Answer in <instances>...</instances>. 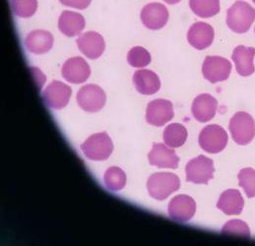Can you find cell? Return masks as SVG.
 <instances>
[{
    "label": "cell",
    "instance_id": "1",
    "mask_svg": "<svg viewBox=\"0 0 255 246\" xmlns=\"http://www.w3.org/2000/svg\"><path fill=\"white\" fill-rule=\"evenodd\" d=\"M255 21V8L246 1H236L227 12V25L234 33H247Z\"/></svg>",
    "mask_w": 255,
    "mask_h": 246
},
{
    "label": "cell",
    "instance_id": "2",
    "mask_svg": "<svg viewBox=\"0 0 255 246\" xmlns=\"http://www.w3.org/2000/svg\"><path fill=\"white\" fill-rule=\"evenodd\" d=\"M180 187L179 177L170 172H157L152 174L147 181V189L150 196L156 200H166L170 194Z\"/></svg>",
    "mask_w": 255,
    "mask_h": 246
},
{
    "label": "cell",
    "instance_id": "3",
    "mask_svg": "<svg viewBox=\"0 0 255 246\" xmlns=\"http://www.w3.org/2000/svg\"><path fill=\"white\" fill-rule=\"evenodd\" d=\"M229 129L233 140L239 145L246 146L255 139V120L246 112H239L231 119Z\"/></svg>",
    "mask_w": 255,
    "mask_h": 246
},
{
    "label": "cell",
    "instance_id": "4",
    "mask_svg": "<svg viewBox=\"0 0 255 246\" xmlns=\"http://www.w3.org/2000/svg\"><path fill=\"white\" fill-rule=\"evenodd\" d=\"M81 150L91 161H105L112 155L114 144L111 137L102 132L90 136L81 145Z\"/></svg>",
    "mask_w": 255,
    "mask_h": 246
},
{
    "label": "cell",
    "instance_id": "5",
    "mask_svg": "<svg viewBox=\"0 0 255 246\" xmlns=\"http://www.w3.org/2000/svg\"><path fill=\"white\" fill-rule=\"evenodd\" d=\"M198 142L202 150L210 154L221 153L228 144L227 131L220 125L211 124L205 126L198 137Z\"/></svg>",
    "mask_w": 255,
    "mask_h": 246
},
{
    "label": "cell",
    "instance_id": "6",
    "mask_svg": "<svg viewBox=\"0 0 255 246\" xmlns=\"http://www.w3.org/2000/svg\"><path fill=\"white\" fill-rule=\"evenodd\" d=\"M214 162L206 156L200 155L186 164V181L195 184H208L214 177Z\"/></svg>",
    "mask_w": 255,
    "mask_h": 246
},
{
    "label": "cell",
    "instance_id": "7",
    "mask_svg": "<svg viewBox=\"0 0 255 246\" xmlns=\"http://www.w3.org/2000/svg\"><path fill=\"white\" fill-rule=\"evenodd\" d=\"M76 100L83 111L88 113H97L105 107L107 96L100 86L88 84L78 91Z\"/></svg>",
    "mask_w": 255,
    "mask_h": 246
},
{
    "label": "cell",
    "instance_id": "8",
    "mask_svg": "<svg viewBox=\"0 0 255 246\" xmlns=\"http://www.w3.org/2000/svg\"><path fill=\"white\" fill-rule=\"evenodd\" d=\"M232 72V63L221 56H207L202 65V74L206 80L215 83L226 81Z\"/></svg>",
    "mask_w": 255,
    "mask_h": 246
},
{
    "label": "cell",
    "instance_id": "9",
    "mask_svg": "<svg viewBox=\"0 0 255 246\" xmlns=\"http://www.w3.org/2000/svg\"><path fill=\"white\" fill-rule=\"evenodd\" d=\"M71 88L60 81H52L43 92V102L49 109L61 110L65 108L71 98Z\"/></svg>",
    "mask_w": 255,
    "mask_h": 246
},
{
    "label": "cell",
    "instance_id": "10",
    "mask_svg": "<svg viewBox=\"0 0 255 246\" xmlns=\"http://www.w3.org/2000/svg\"><path fill=\"white\" fill-rule=\"evenodd\" d=\"M141 21L143 25L153 31L164 28L169 21V10L161 3H149L145 5L141 11Z\"/></svg>",
    "mask_w": 255,
    "mask_h": 246
},
{
    "label": "cell",
    "instance_id": "11",
    "mask_svg": "<svg viewBox=\"0 0 255 246\" xmlns=\"http://www.w3.org/2000/svg\"><path fill=\"white\" fill-rule=\"evenodd\" d=\"M174 117L173 106L168 100L157 99L150 102L146 110V122L156 127H161Z\"/></svg>",
    "mask_w": 255,
    "mask_h": 246
},
{
    "label": "cell",
    "instance_id": "12",
    "mask_svg": "<svg viewBox=\"0 0 255 246\" xmlns=\"http://www.w3.org/2000/svg\"><path fill=\"white\" fill-rule=\"evenodd\" d=\"M168 211L172 220L179 223H186L195 215L196 203L192 197L180 194L170 200Z\"/></svg>",
    "mask_w": 255,
    "mask_h": 246
},
{
    "label": "cell",
    "instance_id": "13",
    "mask_svg": "<svg viewBox=\"0 0 255 246\" xmlns=\"http://www.w3.org/2000/svg\"><path fill=\"white\" fill-rule=\"evenodd\" d=\"M61 74L67 82L81 84L86 82L90 77L91 68L82 57H71L62 65Z\"/></svg>",
    "mask_w": 255,
    "mask_h": 246
},
{
    "label": "cell",
    "instance_id": "14",
    "mask_svg": "<svg viewBox=\"0 0 255 246\" xmlns=\"http://www.w3.org/2000/svg\"><path fill=\"white\" fill-rule=\"evenodd\" d=\"M148 160L151 165L161 168L175 169L178 166L179 158L172 148L162 143H155L148 154Z\"/></svg>",
    "mask_w": 255,
    "mask_h": 246
},
{
    "label": "cell",
    "instance_id": "15",
    "mask_svg": "<svg viewBox=\"0 0 255 246\" xmlns=\"http://www.w3.org/2000/svg\"><path fill=\"white\" fill-rule=\"evenodd\" d=\"M214 38L215 32L212 26L204 22H196L189 28L187 33L189 44L198 50L209 47L213 43Z\"/></svg>",
    "mask_w": 255,
    "mask_h": 246
},
{
    "label": "cell",
    "instance_id": "16",
    "mask_svg": "<svg viewBox=\"0 0 255 246\" xmlns=\"http://www.w3.org/2000/svg\"><path fill=\"white\" fill-rule=\"evenodd\" d=\"M218 109L217 100L209 94L197 96L191 107V113L194 119L199 123H208L214 119Z\"/></svg>",
    "mask_w": 255,
    "mask_h": 246
},
{
    "label": "cell",
    "instance_id": "17",
    "mask_svg": "<svg viewBox=\"0 0 255 246\" xmlns=\"http://www.w3.org/2000/svg\"><path fill=\"white\" fill-rule=\"evenodd\" d=\"M255 47L239 45L234 49L232 59L236 65V69L239 75L248 77L255 73Z\"/></svg>",
    "mask_w": 255,
    "mask_h": 246
},
{
    "label": "cell",
    "instance_id": "18",
    "mask_svg": "<svg viewBox=\"0 0 255 246\" xmlns=\"http://www.w3.org/2000/svg\"><path fill=\"white\" fill-rule=\"evenodd\" d=\"M76 42L79 50L90 59L99 58L106 48L104 38L96 32H87L81 35Z\"/></svg>",
    "mask_w": 255,
    "mask_h": 246
},
{
    "label": "cell",
    "instance_id": "19",
    "mask_svg": "<svg viewBox=\"0 0 255 246\" xmlns=\"http://www.w3.org/2000/svg\"><path fill=\"white\" fill-rule=\"evenodd\" d=\"M133 83L135 89L142 95L151 96L161 89V80L159 76L148 69H141L134 73Z\"/></svg>",
    "mask_w": 255,
    "mask_h": 246
},
{
    "label": "cell",
    "instance_id": "20",
    "mask_svg": "<svg viewBox=\"0 0 255 246\" xmlns=\"http://www.w3.org/2000/svg\"><path fill=\"white\" fill-rule=\"evenodd\" d=\"M85 28L84 17L73 11H63L58 19V29L66 37L73 38L81 34Z\"/></svg>",
    "mask_w": 255,
    "mask_h": 246
},
{
    "label": "cell",
    "instance_id": "21",
    "mask_svg": "<svg viewBox=\"0 0 255 246\" xmlns=\"http://www.w3.org/2000/svg\"><path fill=\"white\" fill-rule=\"evenodd\" d=\"M244 206L245 200L237 189H228L223 192L217 203V208L228 216L242 214Z\"/></svg>",
    "mask_w": 255,
    "mask_h": 246
},
{
    "label": "cell",
    "instance_id": "22",
    "mask_svg": "<svg viewBox=\"0 0 255 246\" xmlns=\"http://www.w3.org/2000/svg\"><path fill=\"white\" fill-rule=\"evenodd\" d=\"M25 45L30 52L43 54L51 49L53 45V37L47 31L35 30L27 35Z\"/></svg>",
    "mask_w": 255,
    "mask_h": 246
},
{
    "label": "cell",
    "instance_id": "23",
    "mask_svg": "<svg viewBox=\"0 0 255 246\" xmlns=\"http://www.w3.org/2000/svg\"><path fill=\"white\" fill-rule=\"evenodd\" d=\"M187 129L180 123H171L164 131V142L170 148H179L184 145L187 139Z\"/></svg>",
    "mask_w": 255,
    "mask_h": 246
},
{
    "label": "cell",
    "instance_id": "24",
    "mask_svg": "<svg viewBox=\"0 0 255 246\" xmlns=\"http://www.w3.org/2000/svg\"><path fill=\"white\" fill-rule=\"evenodd\" d=\"M189 6L201 18H211L220 12V0H189Z\"/></svg>",
    "mask_w": 255,
    "mask_h": 246
},
{
    "label": "cell",
    "instance_id": "25",
    "mask_svg": "<svg viewBox=\"0 0 255 246\" xmlns=\"http://www.w3.org/2000/svg\"><path fill=\"white\" fill-rule=\"evenodd\" d=\"M104 180L106 186L111 191H121L127 184V174L122 168L118 166H111L107 169Z\"/></svg>",
    "mask_w": 255,
    "mask_h": 246
},
{
    "label": "cell",
    "instance_id": "26",
    "mask_svg": "<svg viewBox=\"0 0 255 246\" xmlns=\"http://www.w3.org/2000/svg\"><path fill=\"white\" fill-rule=\"evenodd\" d=\"M222 234L226 236H232L242 239L251 238V230L247 223L242 220L229 221L222 229Z\"/></svg>",
    "mask_w": 255,
    "mask_h": 246
},
{
    "label": "cell",
    "instance_id": "27",
    "mask_svg": "<svg viewBox=\"0 0 255 246\" xmlns=\"http://www.w3.org/2000/svg\"><path fill=\"white\" fill-rule=\"evenodd\" d=\"M150 52L142 46H134L128 53V63L135 68L146 67L151 63Z\"/></svg>",
    "mask_w": 255,
    "mask_h": 246
},
{
    "label": "cell",
    "instance_id": "28",
    "mask_svg": "<svg viewBox=\"0 0 255 246\" xmlns=\"http://www.w3.org/2000/svg\"><path fill=\"white\" fill-rule=\"evenodd\" d=\"M11 9L17 17L30 18L38 9V0H11Z\"/></svg>",
    "mask_w": 255,
    "mask_h": 246
},
{
    "label": "cell",
    "instance_id": "29",
    "mask_svg": "<svg viewBox=\"0 0 255 246\" xmlns=\"http://www.w3.org/2000/svg\"><path fill=\"white\" fill-rule=\"evenodd\" d=\"M239 185L245 190L248 198L255 197V169L252 167L243 168L239 174Z\"/></svg>",
    "mask_w": 255,
    "mask_h": 246
},
{
    "label": "cell",
    "instance_id": "30",
    "mask_svg": "<svg viewBox=\"0 0 255 246\" xmlns=\"http://www.w3.org/2000/svg\"><path fill=\"white\" fill-rule=\"evenodd\" d=\"M61 4L67 6V7H72L76 8L79 10H83L88 8V6L91 4L92 0H59Z\"/></svg>",
    "mask_w": 255,
    "mask_h": 246
},
{
    "label": "cell",
    "instance_id": "31",
    "mask_svg": "<svg viewBox=\"0 0 255 246\" xmlns=\"http://www.w3.org/2000/svg\"><path fill=\"white\" fill-rule=\"evenodd\" d=\"M166 3H168V4H170V5H173V4H176V3H178V2H180L181 0H164Z\"/></svg>",
    "mask_w": 255,
    "mask_h": 246
},
{
    "label": "cell",
    "instance_id": "32",
    "mask_svg": "<svg viewBox=\"0 0 255 246\" xmlns=\"http://www.w3.org/2000/svg\"><path fill=\"white\" fill-rule=\"evenodd\" d=\"M253 1H254V2H255V0H253Z\"/></svg>",
    "mask_w": 255,
    "mask_h": 246
},
{
    "label": "cell",
    "instance_id": "33",
    "mask_svg": "<svg viewBox=\"0 0 255 246\" xmlns=\"http://www.w3.org/2000/svg\"></svg>",
    "mask_w": 255,
    "mask_h": 246
}]
</instances>
